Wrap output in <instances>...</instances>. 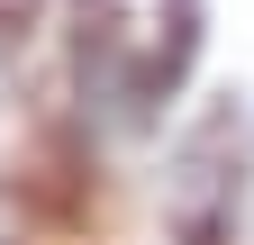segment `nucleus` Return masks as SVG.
<instances>
[{"mask_svg": "<svg viewBox=\"0 0 254 245\" xmlns=\"http://www.w3.org/2000/svg\"><path fill=\"white\" fill-rule=\"evenodd\" d=\"M190 64V0H82L73 91L91 127H145L154 100Z\"/></svg>", "mask_w": 254, "mask_h": 245, "instance_id": "f257e3e1", "label": "nucleus"}]
</instances>
